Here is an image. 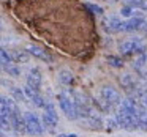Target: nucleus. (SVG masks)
<instances>
[{
  "label": "nucleus",
  "instance_id": "2",
  "mask_svg": "<svg viewBox=\"0 0 147 137\" xmlns=\"http://www.w3.org/2000/svg\"><path fill=\"white\" fill-rule=\"evenodd\" d=\"M122 102V96L114 87H103L100 90V107L105 112H115Z\"/></svg>",
  "mask_w": 147,
  "mask_h": 137
},
{
  "label": "nucleus",
  "instance_id": "19",
  "mask_svg": "<svg viewBox=\"0 0 147 137\" xmlns=\"http://www.w3.org/2000/svg\"><path fill=\"white\" fill-rule=\"evenodd\" d=\"M120 13H122V16H125V17H134V16H138V10H134L133 7H128V5H125V7H122V10H120Z\"/></svg>",
  "mask_w": 147,
  "mask_h": 137
},
{
  "label": "nucleus",
  "instance_id": "17",
  "mask_svg": "<svg viewBox=\"0 0 147 137\" xmlns=\"http://www.w3.org/2000/svg\"><path fill=\"white\" fill-rule=\"evenodd\" d=\"M125 5L133 7L134 10L147 11V0H125Z\"/></svg>",
  "mask_w": 147,
  "mask_h": 137
},
{
  "label": "nucleus",
  "instance_id": "6",
  "mask_svg": "<svg viewBox=\"0 0 147 137\" xmlns=\"http://www.w3.org/2000/svg\"><path fill=\"white\" fill-rule=\"evenodd\" d=\"M41 123H43V128L52 131L59 123V114L55 110L54 104L52 102H46L45 107H43V115H41Z\"/></svg>",
  "mask_w": 147,
  "mask_h": 137
},
{
  "label": "nucleus",
  "instance_id": "12",
  "mask_svg": "<svg viewBox=\"0 0 147 137\" xmlns=\"http://www.w3.org/2000/svg\"><path fill=\"white\" fill-rule=\"evenodd\" d=\"M41 82H43V76H41V71L40 68H32V70L27 73V85L32 87L35 90L41 88Z\"/></svg>",
  "mask_w": 147,
  "mask_h": 137
},
{
  "label": "nucleus",
  "instance_id": "3",
  "mask_svg": "<svg viewBox=\"0 0 147 137\" xmlns=\"http://www.w3.org/2000/svg\"><path fill=\"white\" fill-rule=\"evenodd\" d=\"M59 106L65 117L70 120H78V107H76V98L74 92L70 88H65L59 93Z\"/></svg>",
  "mask_w": 147,
  "mask_h": 137
},
{
  "label": "nucleus",
  "instance_id": "20",
  "mask_svg": "<svg viewBox=\"0 0 147 137\" xmlns=\"http://www.w3.org/2000/svg\"><path fill=\"white\" fill-rule=\"evenodd\" d=\"M86 8L90 11L92 14H96V16H101L103 13H105V10H103L100 5H95V3H86Z\"/></svg>",
  "mask_w": 147,
  "mask_h": 137
},
{
  "label": "nucleus",
  "instance_id": "7",
  "mask_svg": "<svg viewBox=\"0 0 147 137\" xmlns=\"http://www.w3.org/2000/svg\"><path fill=\"white\" fill-rule=\"evenodd\" d=\"M122 32H130V33H147V21L142 19L141 16L128 17L122 24Z\"/></svg>",
  "mask_w": 147,
  "mask_h": 137
},
{
  "label": "nucleus",
  "instance_id": "15",
  "mask_svg": "<svg viewBox=\"0 0 147 137\" xmlns=\"http://www.w3.org/2000/svg\"><path fill=\"white\" fill-rule=\"evenodd\" d=\"M10 52V57H11V60L14 61L16 65H19V63H27L29 61V52L26 51V49H14V51H8Z\"/></svg>",
  "mask_w": 147,
  "mask_h": 137
},
{
  "label": "nucleus",
  "instance_id": "25",
  "mask_svg": "<svg viewBox=\"0 0 147 137\" xmlns=\"http://www.w3.org/2000/svg\"><path fill=\"white\" fill-rule=\"evenodd\" d=\"M146 65H147V52H146Z\"/></svg>",
  "mask_w": 147,
  "mask_h": 137
},
{
  "label": "nucleus",
  "instance_id": "21",
  "mask_svg": "<svg viewBox=\"0 0 147 137\" xmlns=\"http://www.w3.org/2000/svg\"><path fill=\"white\" fill-rule=\"evenodd\" d=\"M106 60H108V63L111 65V66H114V68H122V66H123V61H122V58L114 57V55H109Z\"/></svg>",
  "mask_w": 147,
  "mask_h": 137
},
{
  "label": "nucleus",
  "instance_id": "22",
  "mask_svg": "<svg viewBox=\"0 0 147 137\" xmlns=\"http://www.w3.org/2000/svg\"><path fill=\"white\" fill-rule=\"evenodd\" d=\"M11 95H13V98H16L18 101H26V95H24V92L21 88L13 87V88H11Z\"/></svg>",
  "mask_w": 147,
  "mask_h": 137
},
{
  "label": "nucleus",
  "instance_id": "10",
  "mask_svg": "<svg viewBox=\"0 0 147 137\" xmlns=\"http://www.w3.org/2000/svg\"><path fill=\"white\" fill-rule=\"evenodd\" d=\"M22 92H24V95H26V99L32 101L33 104L36 106V107H41V109L45 107L46 101H45V98H43V96L40 95V90H35V88H32V87L26 85Z\"/></svg>",
  "mask_w": 147,
  "mask_h": 137
},
{
  "label": "nucleus",
  "instance_id": "14",
  "mask_svg": "<svg viewBox=\"0 0 147 137\" xmlns=\"http://www.w3.org/2000/svg\"><path fill=\"white\" fill-rule=\"evenodd\" d=\"M134 99V102L138 104V107H142V109H147V87L144 85H139L138 90L134 92V95L131 96Z\"/></svg>",
  "mask_w": 147,
  "mask_h": 137
},
{
  "label": "nucleus",
  "instance_id": "4",
  "mask_svg": "<svg viewBox=\"0 0 147 137\" xmlns=\"http://www.w3.org/2000/svg\"><path fill=\"white\" fill-rule=\"evenodd\" d=\"M24 124H26V134L30 136H41L45 132L43 123L40 120V117L33 112H26L24 114Z\"/></svg>",
  "mask_w": 147,
  "mask_h": 137
},
{
  "label": "nucleus",
  "instance_id": "9",
  "mask_svg": "<svg viewBox=\"0 0 147 137\" xmlns=\"http://www.w3.org/2000/svg\"><path fill=\"white\" fill-rule=\"evenodd\" d=\"M122 21L115 16H109V17H105L101 21V27L106 33H120L122 32Z\"/></svg>",
  "mask_w": 147,
  "mask_h": 137
},
{
  "label": "nucleus",
  "instance_id": "13",
  "mask_svg": "<svg viewBox=\"0 0 147 137\" xmlns=\"http://www.w3.org/2000/svg\"><path fill=\"white\" fill-rule=\"evenodd\" d=\"M26 51L29 52V55H33V57L40 58V60L46 61V63H51L52 61V57L48 54V51H45L43 47H40V46H35V44H29L26 47Z\"/></svg>",
  "mask_w": 147,
  "mask_h": 137
},
{
  "label": "nucleus",
  "instance_id": "11",
  "mask_svg": "<svg viewBox=\"0 0 147 137\" xmlns=\"http://www.w3.org/2000/svg\"><path fill=\"white\" fill-rule=\"evenodd\" d=\"M120 84H122V88H125V92L130 93L131 96L134 95V92L138 90V87L141 85L139 80H138L134 76H131V74H125V76H122L120 77Z\"/></svg>",
  "mask_w": 147,
  "mask_h": 137
},
{
  "label": "nucleus",
  "instance_id": "8",
  "mask_svg": "<svg viewBox=\"0 0 147 137\" xmlns=\"http://www.w3.org/2000/svg\"><path fill=\"white\" fill-rule=\"evenodd\" d=\"M0 123L5 131L11 129L10 123V98L0 95Z\"/></svg>",
  "mask_w": 147,
  "mask_h": 137
},
{
  "label": "nucleus",
  "instance_id": "16",
  "mask_svg": "<svg viewBox=\"0 0 147 137\" xmlns=\"http://www.w3.org/2000/svg\"><path fill=\"white\" fill-rule=\"evenodd\" d=\"M138 128L147 132V109L138 107Z\"/></svg>",
  "mask_w": 147,
  "mask_h": 137
},
{
  "label": "nucleus",
  "instance_id": "24",
  "mask_svg": "<svg viewBox=\"0 0 147 137\" xmlns=\"http://www.w3.org/2000/svg\"><path fill=\"white\" fill-rule=\"evenodd\" d=\"M55 137H78L76 134H59V136H55Z\"/></svg>",
  "mask_w": 147,
  "mask_h": 137
},
{
  "label": "nucleus",
  "instance_id": "23",
  "mask_svg": "<svg viewBox=\"0 0 147 137\" xmlns=\"http://www.w3.org/2000/svg\"><path fill=\"white\" fill-rule=\"evenodd\" d=\"M108 131H114V129H117L119 128V124H117V121H115V118H111V120H108Z\"/></svg>",
  "mask_w": 147,
  "mask_h": 137
},
{
  "label": "nucleus",
  "instance_id": "18",
  "mask_svg": "<svg viewBox=\"0 0 147 137\" xmlns=\"http://www.w3.org/2000/svg\"><path fill=\"white\" fill-rule=\"evenodd\" d=\"M59 79H60V82L63 84V85H71V84L74 82L73 74H71L70 71H67V70L60 71V76H59Z\"/></svg>",
  "mask_w": 147,
  "mask_h": 137
},
{
  "label": "nucleus",
  "instance_id": "5",
  "mask_svg": "<svg viewBox=\"0 0 147 137\" xmlns=\"http://www.w3.org/2000/svg\"><path fill=\"white\" fill-rule=\"evenodd\" d=\"M144 44H142V39L141 38H128L123 39V41L119 44V51L123 57H134L138 52L144 51Z\"/></svg>",
  "mask_w": 147,
  "mask_h": 137
},
{
  "label": "nucleus",
  "instance_id": "1",
  "mask_svg": "<svg viewBox=\"0 0 147 137\" xmlns=\"http://www.w3.org/2000/svg\"><path fill=\"white\" fill-rule=\"evenodd\" d=\"M115 121L119 128L125 131H134L138 129V104L133 98L122 99L120 106L115 110Z\"/></svg>",
  "mask_w": 147,
  "mask_h": 137
}]
</instances>
